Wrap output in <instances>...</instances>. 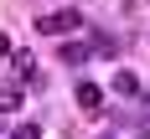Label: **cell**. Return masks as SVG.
I'll list each match as a JSON object with an SVG mask.
<instances>
[{
  "label": "cell",
  "mask_w": 150,
  "mask_h": 139,
  "mask_svg": "<svg viewBox=\"0 0 150 139\" xmlns=\"http://www.w3.org/2000/svg\"><path fill=\"white\" fill-rule=\"evenodd\" d=\"M36 31H47V36H73V31H83V10H78V5H62V10L42 15Z\"/></svg>",
  "instance_id": "obj_1"
},
{
  "label": "cell",
  "mask_w": 150,
  "mask_h": 139,
  "mask_svg": "<svg viewBox=\"0 0 150 139\" xmlns=\"http://www.w3.org/2000/svg\"><path fill=\"white\" fill-rule=\"evenodd\" d=\"M57 57L67 62V67H83V62L93 57V46H88V41H62V46H57Z\"/></svg>",
  "instance_id": "obj_2"
},
{
  "label": "cell",
  "mask_w": 150,
  "mask_h": 139,
  "mask_svg": "<svg viewBox=\"0 0 150 139\" xmlns=\"http://www.w3.org/2000/svg\"><path fill=\"white\" fill-rule=\"evenodd\" d=\"M114 93H119V98H145L140 72H114Z\"/></svg>",
  "instance_id": "obj_3"
},
{
  "label": "cell",
  "mask_w": 150,
  "mask_h": 139,
  "mask_svg": "<svg viewBox=\"0 0 150 139\" xmlns=\"http://www.w3.org/2000/svg\"><path fill=\"white\" fill-rule=\"evenodd\" d=\"M78 108H104V88H98V82H78Z\"/></svg>",
  "instance_id": "obj_4"
},
{
  "label": "cell",
  "mask_w": 150,
  "mask_h": 139,
  "mask_svg": "<svg viewBox=\"0 0 150 139\" xmlns=\"http://www.w3.org/2000/svg\"><path fill=\"white\" fill-rule=\"evenodd\" d=\"M11 72L16 77H31V72H36V57H31L26 46H11Z\"/></svg>",
  "instance_id": "obj_5"
},
{
  "label": "cell",
  "mask_w": 150,
  "mask_h": 139,
  "mask_svg": "<svg viewBox=\"0 0 150 139\" xmlns=\"http://www.w3.org/2000/svg\"><path fill=\"white\" fill-rule=\"evenodd\" d=\"M0 108L16 113V108H21V88H0Z\"/></svg>",
  "instance_id": "obj_6"
},
{
  "label": "cell",
  "mask_w": 150,
  "mask_h": 139,
  "mask_svg": "<svg viewBox=\"0 0 150 139\" xmlns=\"http://www.w3.org/2000/svg\"><path fill=\"white\" fill-rule=\"evenodd\" d=\"M11 139H42V129H36V124H16Z\"/></svg>",
  "instance_id": "obj_7"
},
{
  "label": "cell",
  "mask_w": 150,
  "mask_h": 139,
  "mask_svg": "<svg viewBox=\"0 0 150 139\" xmlns=\"http://www.w3.org/2000/svg\"><path fill=\"white\" fill-rule=\"evenodd\" d=\"M0 57H11V36H5V31H0Z\"/></svg>",
  "instance_id": "obj_8"
},
{
  "label": "cell",
  "mask_w": 150,
  "mask_h": 139,
  "mask_svg": "<svg viewBox=\"0 0 150 139\" xmlns=\"http://www.w3.org/2000/svg\"><path fill=\"white\" fill-rule=\"evenodd\" d=\"M104 139H109V134H104Z\"/></svg>",
  "instance_id": "obj_9"
}]
</instances>
